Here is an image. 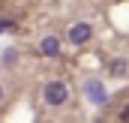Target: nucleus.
Instances as JSON below:
<instances>
[{"mask_svg":"<svg viewBox=\"0 0 129 123\" xmlns=\"http://www.w3.org/2000/svg\"><path fill=\"white\" fill-rule=\"evenodd\" d=\"M42 99H45V105H63L66 99H69V87H66L63 81H45V87H42Z\"/></svg>","mask_w":129,"mask_h":123,"instance_id":"obj_1","label":"nucleus"},{"mask_svg":"<svg viewBox=\"0 0 129 123\" xmlns=\"http://www.w3.org/2000/svg\"><path fill=\"white\" fill-rule=\"evenodd\" d=\"M84 96L93 102V105H105V99H108V93H105V87H102V81H96V78H87L84 81Z\"/></svg>","mask_w":129,"mask_h":123,"instance_id":"obj_2","label":"nucleus"},{"mask_svg":"<svg viewBox=\"0 0 129 123\" xmlns=\"http://www.w3.org/2000/svg\"><path fill=\"white\" fill-rule=\"evenodd\" d=\"M90 36H93V27H90V24H84V21H78V24H72V27H69V42H72V45H84Z\"/></svg>","mask_w":129,"mask_h":123,"instance_id":"obj_3","label":"nucleus"},{"mask_svg":"<svg viewBox=\"0 0 129 123\" xmlns=\"http://www.w3.org/2000/svg\"><path fill=\"white\" fill-rule=\"evenodd\" d=\"M39 51H42L45 57H54V54H60V39H57V36H45V39L39 42Z\"/></svg>","mask_w":129,"mask_h":123,"instance_id":"obj_4","label":"nucleus"},{"mask_svg":"<svg viewBox=\"0 0 129 123\" xmlns=\"http://www.w3.org/2000/svg\"><path fill=\"white\" fill-rule=\"evenodd\" d=\"M108 72L114 75V78H123L129 72V60L126 57H117V60H111V66H108Z\"/></svg>","mask_w":129,"mask_h":123,"instance_id":"obj_5","label":"nucleus"},{"mask_svg":"<svg viewBox=\"0 0 129 123\" xmlns=\"http://www.w3.org/2000/svg\"><path fill=\"white\" fill-rule=\"evenodd\" d=\"M120 120H123V123H129V105L123 108V111H120Z\"/></svg>","mask_w":129,"mask_h":123,"instance_id":"obj_6","label":"nucleus"},{"mask_svg":"<svg viewBox=\"0 0 129 123\" xmlns=\"http://www.w3.org/2000/svg\"><path fill=\"white\" fill-rule=\"evenodd\" d=\"M9 27H12V21H0V33H3V30H9Z\"/></svg>","mask_w":129,"mask_h":123,"instance_id":"obj_7","label":"nucleus"},{"mask_svg":"<svg viewBox=\"0 0 129 123\" xmlns=\"http://www.w3.org/2000/svg\"><path fill=\"white\" fill-rule=\"evenodd\" d=\"M0 102H3V87H0Z\"/></svg>","mask_w":129,"mask_h":123,"instance_id":"obj_8","label":"nucleus"}]
</instances>
